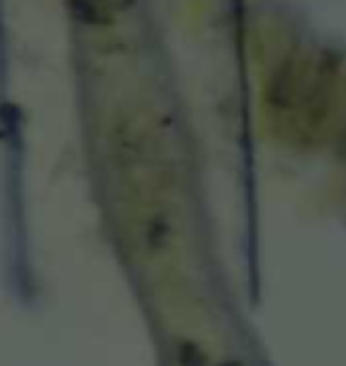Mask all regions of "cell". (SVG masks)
Returning <instances> with one entry per match:
<instances>
[{"instance_id": "6da1fadb", "label": "cell", "mask_w": 346, "mask_h": 366, "mask_svg": "<svg viewBox=\"0 0 346 366\" xmlns=\"http://www.w3.org/2000/svg\"><path fill=\"white\" fill-rule=\"evenodd\" d=\"M71 9L87 25H103L111 19V9L103 0H71Z\"/></svg>"}]
</instances>
